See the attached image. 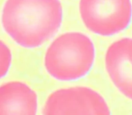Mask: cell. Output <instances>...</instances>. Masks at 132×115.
I'll return each instance as SVG.
<instances>
[{
  "instance_id": "cell-1",
  "label": "cell",
  "mask_w": 132,
  "mask_h": 115,
  "mask_svg": "<svg viewBox=\"0 0 132 115\" xmlns=\"http://www.w3.org/2000/svg\"><path fill=\"white\" fill-rule=\"evenodd\" d=\"M63 12L59 0H7L2 13L4 29L19 45H42L60 27Z\"/></svg>"
},
{
  "instance_id": "cell-2",
  "label": "cell",
  "mask_w": 132,
  "mask_h": 115,
  "mask_svg": "<svg viewBox=\"0 0 132 115\" xmlns=\"http://www.w3.org/2000/svg\"><path fill=\"white\" fill-rule=\"evenodd\" d=\"M95 58L94 44L79 32L64 34L54 40L46 51L45 67L54 78L69 81L88 72Z\"/></svg>"
},
{
  "instance_id": "cell-3",
  "label": "cell",
  "mask_w": 132,
  "mask_h": 115,
  "mask_svg": "<svg viewBox=\"0 0 132 115\" xmlns=\"http://www.w3.org/2000/svg\"><path fill=\"white\" fill-rule=\"evenodd\" d=\"M79 10L86 27L101 36L123 30L130 15L128 0H81Z\"/></svg>"
},
{
  "instance_id": "cell-4",
  "label": "cell",
  "mask_w": 132,
  "mask_h": 115,
  "mask_svg": "<svg viewBox=\"0 0 132 115\" xmlns=\"http://www.w3.org/2000/svg\"><path fill=\"white\" fill-rule=\"evenodd\" d=\"M44 114H110L103 97L84 87L58 90L48 98Z\"/></svg>"
},
{
  "instance_id": "cell-5",
  "label": "cell",
  "mask_w": 132,
  "mask_h": 115,
  "mask_svg": "<svg viewBox=\"0 0 132 115\" xmlns=\"http://www.w3.org/2000/svg\"><path fill=\"white\" fill-rule=\"evenodd\" d=\"M37 95L28 85L19 81L0 87V114H35Z\"/></svg>"
},
{
  "instance_id": "cell-6",
  "label": "cell",
  "mask_w": 132,
  "mask_h": 115,
  "mask_svg": "<svg viewBox=\"0 0 132 115\" xmlns=\"http://www.w3.org/2000/svg\"><path fill=\"white\" fill-rule=\"evenodd\" d=\"M12 55L9 48L0 40V78L6 75L11 64Z\"/></svg>"
}]
</instances>
